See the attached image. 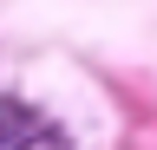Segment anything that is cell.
Returning a JSON list of instances; mask_svg holds the SVG:
<instances>
[{
    "instance_id": "obj_1",
    "label": "cell",
    "mask_w": 157,
    "mask_h": 150,
    "mask_svg": "<svg viewBox=\"0 0 157 150\" xmlns=\"http://www.w3.org/2000/svg\"><path fill=\"white\" fill-rule=\"evenodd\" d=\"M33 130H39L33 104H26V98H13V91H0V150H20Z\"/></svg>"
},
{
    "instance_id": "obj_2",
    "label": "cell",
    "mask_w": 157,
    "mask_h": 150,
    "mask_svg": "<svg viewBox=\"0 0 157 150\" xmlns=\"http://www.w3.org/2000/svg\"><path fill=\"white\" fill-rule=\"evenodd\" d=\"M20 150H72V137H66L59 124H39V130H33V137L20 144Z\"/></svg>"
}]
</instances>
